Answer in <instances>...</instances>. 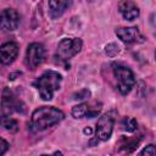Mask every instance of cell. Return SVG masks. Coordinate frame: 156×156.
<instances>
[{
  "label": "cell",
  "mask_w": 156,
  "mask_h": 156,
  "mask_svg": "<svg viewBox=\"0 0 156 156\" xmlns=\"http://www.w3.org/2000/svg\"><path fill=\"white\" fill-rule=\"evenodd\" d=\"M82 40L79 38H66L58 43L56 50V58L60 62L68 61L74 55H77L82 49Z\"/></svg>",
  "instance_id": "obj_3"
},
{
  "label": "cell",
  "mask_w": 156,
  "mask_h": 156,
  "mask_svg": "<svg viewBox=\"0 0 156 156\" xmlns=\"http://www.w3.org/2000/svg\"><path fill=\"white\" fill-rule=\"evenodd\" d=\"M113 73L117 79V88L119 93L123 95L128 94L135 84V78L133 72L126 66L113 65Z\"/></svg>",
  "instance_id": "obj_4"
},
{
  "label": "cell",
  "mask_w": 156,
  "mask_h": 156,
  "mask_svg": "<svg viewBox=\"0 0 156 156\" xmlns=\"http://www.w3.org/2000/svg\"><path fill=\"white\" fill-rule=\"evenodd\" d=\"M0 124L2 127H5L6 129L11 130V132H16L17 128H18V123L16 119L9 117L7 115H1L0 116Z\"/></svg>",
  "instance_id": "obj_14"
},
{
  "label": "cell",
  "mask_w": 156,
  "mask_h": 156,
  "mask_svg": "<svg viewBox=\"0 0 156 156\" xmlns=\"http://www.w3.org/2000/svg\"><path fill=\"white\" fill-rule=\"evenodd\" d=\"M90 95V93H89V90H87V89H84V90H82V91H79V93H77L76 95H74V99H85V98H88Z\"/></svg>",
  "instance_id": "obj_19"
},
{
  "label": "cell",
  "mask_w": 156,
  "mask_h": 156,
  "mask_svg": "<svg viewBox=\"0 0 156 156\" xmlns=\"http://www.w3.org/2000/svg\"><path fill=\"white\" fill-rule=\"evenodd\" d=\"M84 133H85V134H90V133H91V129H90V128H85V129H84Z\"/></svg>",
  "instance_id": "obj_20"
},
{
  "label": "cell",
  "mask_w": 156,
  "mask_h": 156,
  "mask_svg": "<svg viewBox=\"0 0 156 156\" xmlns=\"http://www.w3.org/2000/svg\"><path fill=\"white\" fill-rule=\"evenodd\" d=\"M140 154H141V155H146V156H155V154H156L155 146H154L152 144H150V145H147Z\"/></svg>",
  "instance_id": "obj_17"
},
{
  "label": "cell",
  "mask_w": 156,
  "mask_h": 156,
  "mask_svg": "<svg viewBox=\"0 0 156 156\" xmlns=\"http://www.w3.org/2000/svg\"><path fill=\"white\" fill-rule=\"evenodd\" d=\"M18 55V46L15 43H5L0 46V63L10 65Z\"/></svg>",
  "instance_id": "obj_10"
},
{
  "label": "cell",
  "mask_w": 156,
  "mask_h": 156,
  "mask_svg": "<svg viewBox=\"0 0 156 156\" xmlns=\"http://www.w3.org/2000/svg\"><path fill=\"white\" fill-rule=\"evenodd\" d=\"M7 149H9V144H7V141L4 140L2 138H0V155L5 154V152L7 151Z\"/></svg>",
  "instance_id": "obj_18"
},
{
  "label": "cell",
  "mask_w": 156,
  "mask_h": 156,
  "mask_svg": "<svg viewBox=\"0 0 156 156\" xmlns=\"http://www.w3.org/2000/svg\"><path fill=\"white\" fill-rule=\"evenodd\" d=\"M63 117H65V115L60 110H57L55 107L43 106V107L37 108L33 112L30 126H32L33 130L40 132V130L48 129L49 127L57 124L58 122H61L63 119Z\"/></svg>",
  "instance_id": "obj_1"
},
{
  "label": "cell",
  "mask_w": 156,
  "mask_h": 156,
  "mask_svg": "<svg viewBox=\"0 0 156 156\" xmlns=\"http://www.w3.org/2000/svg\"><path fill=\"white\" fill-rule=\"evenodd\" d=\"M72 0H49V10L52 18L60 17L69 6Z\"/></svg>",
  "instance_id": "obj_12"
},
{
  "label": "cell",
  "mask_w": 156,
  "mask_h": 156,
  "mask_svg": "<svg viewBox=\"0 0 156 156\" xmlns=\"http://www.w3.org/2000/svg\"><path fill=\"white\" fill-rule=\"evenodd\" d=\"M116 35L123 43H127V44L144 43V40H145V38L143 37V34L135 27H118L116 29Z\"/></svg>",
  "instance_id": "obj_8"
},
{
  "label": "cell",
  "mask_w": 156,
  "mask_h": 156,
  "mask_svg": "<svg viewBox=\"0 0 156 156\" xmlns=\"http://www.w3.org/2000/svg\"><path fill=\"white\" fill-rule=\"evenodd\" d=\"M45 58V49L39 43H32L26 52V65L30 69H35Z\"/></svg>",
  "instance_id": "obj_5"
},
{
  "label": "cell",
  "mask_w": 156,
  "mask_h": 156,
  "mask_svg": "<svg viewBox=\"0 0 156 156\" xmlns=\"http://www.w3.org/2000/svg\"><path fill=\"white\" fill-rule=\"evenodd\" d=\"M122 127H123L124 130L132 133V132H134L136 129V121L134 118H132V117H126L122 121Z\"/></svg>",
  "instance_id": "obj_15"
},
{
  "label": "cell",
  "mask_w": 156,
  "mask_h": 156,
  "mask_svg": "<svg viewBox=\"0 0 156 156\" xmlns=\"http://www.w3.org/2000/svg\"><path fill=\"white\" fill-rule=\"evenodd\" d=\"M118 9H119V12L123 16V18L127 21H133L139 16L138 6L130 0H122L118 5Z\"/></svg>",
  "instance_id": "obj_11"
},
{
  "label": "cell",
  "mask_w": 156,
  "mask_h": 156,
  "mask_svg": "<svg viewBox=\"0 0 156 156\" xmlns=\"http://www.w3.org/2000/svg\"><path fill=\"white\" fill-rule=\"evenodd\" d=\"M61 84V74L55 71H46L44 72L35 82L34 85L39 91V95L43 100H51L54 93L60 89Z\"/></svg>",
  "instance_id": "obj_2"
},
{
  "label": "cell",
  "mask_w": 156,
  "mask_h": 156,
  "mask_svg": "<svg viewBox=\"0 0 156 156\" xmlns=\"http://www.w3.org/2000/svg\"><path fill=\"white\" fill-rule=\"evenodd\" d=\"M113 130V118L110 115H102L96 123V138L99 140L110 139Z\"/></svg>",
  "instance_id": "obj_9"
},
{
  "label": "cell",
  "mask_w": 156,
  "mask_h": 156,
  "mask_svg": "<svg viewBox=\"0 0 156 156\" xmlns=\"http://www.w3.org/2000/svg\"><path fill=\"white\" fill-rule=\"evenodd\" d=\"M20 24V15L16 10L6 9L0 13V29L4 32H12Z\"/></svg>",
  "instance_id": "obj_7"
},
{
  "label": "cell",
  "mask_w": 156,
  "mask_h": 156,
  "mask_svg": "<svg viewBox=\"0 0 156 156\" xmlns=\"http://www.w3.org/2000/svg\"><path fill=\"white\" fill-rule=\"evenodd\" d=\"M105 51H106V54H107L108 56L113 57V56H116V55L119 52V46H118L117 44L112 43V44H108V45L105 48Z\"/></svg>",
  "instance_id": "obj_16"
},
{
  "label": "cell",
  "mask_w": 156,
  "mask_h": 156,
  "mask_svg": "<svg viewBox=\"0 0 156 156\" xmlns=\"http://www.w3.org/2000/svg\"><path fill=\"white\" fill-rule=\"evenodd\" d=\"M98 113H99V110L90 111V108H89V106L87 104H79V105H77V106H74L72 108V115L76 118H80V117H84V116L91 118V117L96 116Z\"/></svg>",
  "instance_id": "obj_13"
},
{
  "label": "cell",
  "mask_w": 156,
  "mask_h": 156,
  "mask_svg": "<svg viewBox=\"0 0 156 156\" xmlns=\"http://www.w3.org/2000/svg\"><path fill=\"white\" fill-rule=\"evenodd\" d=\"M1 105H2V111L4 115H10L12 112H21L23 113L26 111V106L23 102L18 101L17 99H15L13 94L11 90H9L7 88L4 90L2 93V100H1Z\"/></svg>",
  "instance_id": "obj_6"
}]
</instances>
